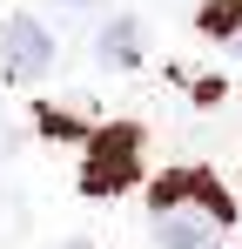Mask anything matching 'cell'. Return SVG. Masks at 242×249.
Returning a JSON list of instances; mask_svg holds the SVG:
<instances>
[{"label":"cell","instance_id":"cell-5","mask_svg":"<svg viewBox=\"0 0 242 249\" xmlns=\"http://www.w3.org/2000/svg\"><path fill=\"white\" fill-rule=\"evenodd\" d=\"M94 54H101V68H141L148 61V27L135 14H121V20H108L94 34Z\"/></svg>","mask_w":242,"mask_h":249},{"label":"cell","instance_id":"cell-7","mask_svg":"<svg viewBox=\"0 0 242 249\" xmlns=\"http://www.w3.org/2000/svg\"><path fill=\"white\" fill-rule=\"evenodd\" d=\"M7 148H14V135H7V115H0V155H7Z\"/></svg>","mask_w":242,"mask_h":249},{"label":"cell","instance_id":"cell-1","mask_svg":"<svg viewBox=\"0 0 242 249\" xmlns=\"http://www.w3.org/2000/svg\"><path fill=\"white\" fill-rule=\"evenodd\" d=\"M135 175H141V128H101V135H87V162H81V189L87 196H121V189H135Z\"/></svg>","mask_w":242,"mask_h":249},{"label":"cell","instance_id":"cell-3","mask_svg":"<svg viewBox=\"0 0 242 249\" xmlns=\"http://www.w3.org/2000/svg\"><path fill=\"white\" fill-rule=\"evenodd\" d=\"M222 236H229V215H215V209H202V202L155 209V243L161 249H222Z\"/></svg>","mask_w":242,"mask_h":249},{"label":"cell","instance_id":"cell-8","mask_svg":"<svg viewBox=\"0 0 242 249\" xmlns=\"http://www.w3.org/2000/svg\"><path fill=\"white\" fill-rule=\"evenodd\" d=\"M61 7H101V0H61Z\"/></svg>","mask_w":242,"mask_h":249},{"label":"cell","instance_id":"cell-6","mask_svg":"<svg viewBox=\"0 0 242 249\" xmlns=\"http://www.w3.org/2000/svg\"><path fill=\"white\" fill-rule=\"evenodd\" d=\"M202 34H215V41H236L242 34V0H202Z\"/></svg>","mask_w":242,"mask_h":249},{"label":"cell","instance_id":"cell-2","mask_svg":"<svg viewBox=\"0 0 242 249\" xmlns=\"http://www.w3.org/2000/svg\"><path fill=\"white\" fill-rule=\"evenodd\" d=\"M0 41H7V81L34 88V81L54 74V34L40 27L34 14H14V20L0 27Z\"/></svg>","mask_w":242,"mask_h":249},{"label":"cell","instance_id":"cell-4","mask_svg":"<svg viewBox=\"0 0 242 249\" xmlns=\"http://www.w3.org/2000/svg\"><path fill=\"white\" fill-rule=\"evenodd\" d=\"M148 202H155V209H168V202H202V209H215V215H229V222H236V202L215 189V175H208V168H175V175H161L155 189H148Z\"/></svg>","mask_w":242,"mask_h":249},{"label":"cell","instance_id":"cell-9","mask_svg":"<svg viewBox=\"0 0 242 249\" xmlns=\"http://www.w3.org/2000/svg\"><path fill=\"white\" fill-rule=\"evenodd\" d=\"M236 54H242V34H236Z\"/></svg>","mask_w":242,"mask_h":249}]
</instances>
